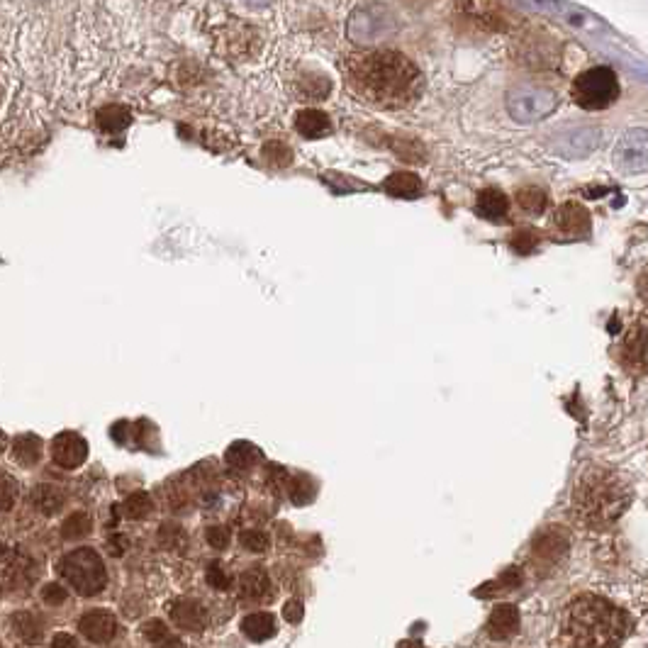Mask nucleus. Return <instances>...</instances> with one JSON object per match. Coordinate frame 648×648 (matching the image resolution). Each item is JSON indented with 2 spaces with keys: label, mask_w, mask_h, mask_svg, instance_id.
<instances>
[{
  "label": "nucleus",
  "mask_w": 648,
  "mask_h": 648,
  "mask_svg": "<svg viewBox=\"0 0 648 648\" xmlns=\"http://www.w3.org/2000/svg\"><path fill=\"white\" fill-rule=\"evenodd\" d=\"M346 83L363 103L395 110L420 96L422 74L405 54L393 49H371L346 61Z\"/></svg>",
  "instance_id": "1"
},
{
  "label": "nucleus",
  "mask_w": 648,
  "mask_h": 648,
  "mask_svg": "<svg viewBox=\"0 0 648 648\" xmlns=\"http://www.w3.org/2000/svg\"><path fill=\"white\" fill-rule=\"evenodd\" d=\"M558 631L566 648H619L631 631V617L607 597L585 592L568 602Z\"/></svg>",
  "instance_id": "2"
},
{
  "label": "nucleus",
  "mask_w": 648,
  "mask_h": 648,
  "mask_svg": "<svg viewBox=\"0 0 648 648\" xmlns=\"http://www.w3.org/2000/svg\"><path fill=\"white\" fill-rule=\"evenodd\" d=\"M631 505V485L617 471L590 466L573 488V512L585 527L605 529Z\"/></svg>",
  "instance_id": "3"
},
{
  "label": "nucleus",
  "mask_w": 648,
  "mask_h": 648,
  "mask_svg": "<svg viewBox=\"0 0 648 648\" xmlns=\"http://www.w3.org/2000/svg\"><path fill=\"white\" fill-rule=\"evenodd\" d=\"M59 573L83 597L98 595L108 583L103 558L98 556L96 549H88V546L66 553L59 561Z\"/></svg>",
  "instance_id": "4"
},
{
  "label": "nucleus",
  "mask_w": 648,
  "mask_h": 648,
  "mask_svg": "<svg viewBox=\"0 0 648 648\" xmlns=\"http://www.w3.org/2000/svg\"><path fill=\"white\" fill-rule=\"evenodd\" d=\"M571 96L583 110H607L617 103L619 81L607 66H592V69L575 76Z\"/></svg>",
  "instance_id": "5"
},
{
  "label": "nucleus",
  "mask_w": 648,
  "mask_h": 648,
  "mask_svg": "<svg viewBox=\"0 0 648 648\" xmlns=\"http://www.w3.org/2000/svg\"><path fill=\"white\" fill-rule=\"evenodd\" d=\"M568 551H571V534L563 527H546L534 536L529 546V566L539 575H549Z\"/></svg>",
  "instance_id": "6"
},
{
  "label": "nucleus",
  "mask_w": 648,
  "mask_h": 648,
  "mask_svg": "<svg viewBox=\"0 0 648 648\" xmlns=\"http://www.w3.org/2000/svg\"><path fill=\"white\" fill-rule=\"evenodd\" d=\"M617 361L631 376H648V317L631 324L617 349Z\"/></svg>",
  "instance_id": "7"
},
{
  "label": "nucleus",
  "mask_w": 648,
  "mask_h": 648,
  "mask_svg": "<svg viewBox=\"0 0 648 648\" xmlns=\"http://www.w3.org/2000/svg\"><path fill=\"white\" fill-rule=\"evenodd\" d=\"M52 458L54 463L66 471H74L88 458V444L81 434L76 432H61L57 439L52 441Z\"/></svg>",
  "instance_id": "8"
},
{
  "label": "nucleus",
  "mask_w": 648,
  "mask_h": 648,
  "mask_svg": "<svg viewBox=\"0 0 648 648\" xmlns=\"http://www.w3.org/2000/svg\"><path fill=\"white\" fill-rule=\"evenodd\" d=\"M78 629L93 644H108L117 634V617L108 610H91L83 614Z\"/></svg>",
  "instance_id": "9"
},
{
  "label": "nucleus",
  "mask_w": 648,
  "mask_h": 648,
  "mask_svg": "<svg viewBox=\"0 0 648 648\" xmlns=\"http://www.w3.org/2000/svg\"><path fill=\"white\" fill-rule=\"evenodd\" d=\"M171 619L178 629L195 631V634H198V631H203L210 622L208 610H205L198 600H191V597H181V600L173 602Z\"/></svg>",
  "instance_id": "10"
},
{
  "label": "nucleus",
  "mask_w": 648,
  "mask_h": 648,
  "mask_svg": "<svg viewBox=\"0 0 648 648\" xmlns=\"http://www.w3.org/2000/svg\"><path fill=\"white\" fill-rule=\"evenodd\" d=\"M553 225L561 229L563 234H568V237H588L592 227L590 212L578 203H563L558 208L556 217H553Z\"/></svg>",
  "instance_id": "11"
},
{
  "label": "nucleus",
  "mask_w": 648,
  "mask_h": 648,
  "mask_svg": "<svg viewBox=\"0 0 648 648\" xmlns=\"http://www.w3.org/2000/svg\"><path fill=\"white\" fill-rule=\"evenodd\" d=\"M519 627H522V617H519V610L515 605H500L490 612L488 624H485V631L493 641H507L517 634Z\"/></svg>",
  "instance_id": "12"
},
{
  "label": "nucleus",
  "mask_w": 648,
  "mask_h": 648,
  "mask_svg": "<svg viewBox=\"0 0 648 648\" xmlns=\"http://www.w3.org/2000/svg\"><path fill=\"white\" fill-rule=\"evenodd\" d=\"M463 8V13L468 15L471 20L480 22V25L485 27H497L502 25V3L500 0H458Z\"/></svg>",
  "instance_id": "13"
},
{
  "label": "nucleus",
  "mask_w": 648,
  "mask_h": 648,
  "mask_svg": "<svg viewBox=\"0 0 648 648\" xmlns=\"http://www.w3.org/2000/svg\"><path fill=\"white\" fill-rule=\"evenodd\" d=\"M273 583L271 575L266 573V568H249V571L242 573L239 578V592H242L244 600L251 602H261L266 597H271Z\"/></svg>",
  "instance_id": "14"
},
{
  "label": "nucleus",
  "mask_w": 648,
  "mask_h": 648,
  "mask_svg": "<svg viewBox=\"0 0 648 648\" xmlns=\"http://www.w3.org/2000/svg\"><path fill=\"white\" fill-rule=\"evenodd\" d=\"M10 631H13L15 639H20L22 644L35 646V644H39V641H42L44 624L35 612L22 610V612H15L13 617H10Z\"/></svg>",
  "instance_id": "15"
},
{
  "label": "nucleus",
  "mask_w": 648,
  "mask_h": 648,
  "mask_svg": "<svg viewBox=\"0 0 648 648\" xmlns=\"http://www.w3.org/2000/svg\"><path fill=\"white\" fill-rule=\"evenodd\" d=\"M476 210L485 220L502 222L507 220V212H510V200H507L505 193L497 191V188H485V191L478 193Z\"/></svg>",
  "instance_id": "16"
},
{
  "label": "nucleus",
  "mask_w": 648,
  "mask_h": 648,
  "mask_svg": "<svg viewBox=\"0 0 648 648\" xmlns=\"http://www.w3.org/2000/svg\"><path fill=\"white\" fill-rule=\"evenodd\" d=\"M383 188H385V193L393 195V198L412 200L422 193V181L415 176V173L398 171V173H390V176L385 178Z\"/></svg>",
  "instance_id": "17"
},
{
  "label": "nucleus",
  "mask_w": 648,
  "mask_h": 648,
  "mask_svg": "<svg viewBox=\"0 0 648 648\" xmlns=\"http://www.w3.org/2000/svg\"><path fill=\"white\" fill-rule=\"evenodd\" d=\"M295 130L307 139H317L332 130V122H329V117L322 110H303V113H298V117H295Z\"/></svg>",
  "instance_id": "18"
},
{
  "label": "nucleus",
  "mask_w": 648,
  "mask_h": 648,
  "mask_svg": "<svg viewBox=\"0 0 648 648\" xmlns=\"http://www.w3.org/2000/svg\"><path fill=\"white\" fill-rule=\"evenodd\" d=\"M242 631L251 641H266L271 636H276V619L268 612H254L249 617H244Z\"/></svg>",
  "instance_id": "19"
},
{
  "label": "nucleus",
  "mask_w": 648,
  "mask_h": 648,
  "mask_svg": "<svg viewBox=\"0 0 648 648\" xmlns=\"http://www.w3.org/2000/svg\"><path fill=\"white\" fill-rule=\"evenodd\" d=\"M39 458H42V441L37 434H20L13 441V461H18L20 466H35Z\"/></svg>",
  "instance_id": "20"
},
{
  "label": "nucleus",
  "mask_w": 648,
  "mask_h": 648,
  "mask_svg": "<svg viewBox=\"0 0 648 648\" xmlns=\"http://www.w3.org/2000/svg\"><path fill=\"white\" fill-rule=\"evenodd\" d=\"M96 122L105 134H117V132L125 130V127H130L132 115H130V110L122 108V105H108V108L98 110Z\"/></svg>",
  "instance_id": "21"
},
{
  "label": "nucleus",
  "mask_w": 648,
  "mask_h": 648,
  "mask_svg": "<svg viewBox=\"0 0 648 648\" xmlns=\"http://www.w3.org/2000/svg\"><path fill=\"white\" fill-rule=\"evenodd\" d=\"M35 505L44 517H52L64 507V493L57 485H39L35 490Z\"/></svg>",
  "instance_id": "22"
},
{
  "label": "nucleus",
  "mask_w": 648,
  "mask_h": 648,
  "mask_svg": "<svg viewBox=\"0 0 648 648\" xmlns=\"http://www.w3.org/2000/svg\"><path fill=\"white\" fill-rule=\"evenodd\" d=\"M259 449L256 446L247 444V441H237V444H232L227 449V463L232 468H239V471H247V468L254 466L256 461H259Z\"/></svg>",
  "instance_id": "23"
},
{
  "label": "nucleus",
  "mask_w": 648,
  "mask_h": 648,
  "mask_svg": "<svg viewBox=\"0 0 648 648\" xmlns=\"http://www.w3.org/2000/svg\"><path fill=\"white\" fill-rule=\"evenodd\" d=\"M517 205L524 212H529V215H541V212H546V208H549V195H546V191H541V188H536V186L519 188V191H517Z\"/></svg>",
  "instance_id": "24"
},
{
  "label": "nucleus",
  "mask_w": 648,
  "mask_h": 648,
  "mask_svg": "<svg viewBox=\"0 0 648 648\" xmlns=\"http://www.w3.org/2000/svg\"><path fill=\"white\" fill-rule=\"evenodd\" d=\"M522 580H524V575H522V571H519V568H507V571L502 573L497 580H493V583L478 588L476 595L485 597V595H497V592L515 590V588H519V585H522Z\"/></svg>",
  "instance_id": "25"
},
{
  "label": "nucleus",
  "mask_w": 648,
  "mask_h": 648,
  "mask_svg": "<svg viewBox=\"0 0 648 648\" xmlns=\"http://www.w3.org/2000/svg\"><path fill=\"white\" fill-rule=\"evenodd\" d=\"M298 91L303 98H310V100H322L329 96V91H332V83L327 81V78L320 76V74H307L300 78L298 83Z\"/></svg>",
  "instance_id": "26"
},
{
  "label": "nucleus",
  "mask_w": 648,
  "mask_h": 648,
  "mask_svg": "<svg viewBox=\"0 0 648 648\" xmlns=\"http://www.w3.org/2000/svg\"><path fill=\"white\" fill-rule=\"evenodd\" d=\"M288 495L295 505H307V502L315 500V483L305 473H298V476L290 478Z\"/></svg>",
  "instance_id": "27"
},
{
  "label": "nucleus",
  "mask_w": 648,
  "mask_h": 648,
  "mask_svg": "<svg viewBox=\"0 0 648 648\" xmlns=\"http://www.w3.org/2000/svg\"><path fill=\"white\" fill-rule=\"evenodd\" d=\"M91 527L93 522L88 512H74V515L66 517L64 524H61V536H64V539H81V536L91 532Z\"/></svg>",
  "instance_id": "28"
},
{
  "label": "nucleus",
  "mask_w": 648,
  "mask_h": 648,
  "mask_svg": "<svg viewBox=\"0 0 648 648\" xmlns=\"http://www.w3.org/2000/svg\"><path fill=\"white\" fill-rule=\"evenodd\" d=\"M154 510V500L149 493H132L125 500V515L130 519H144Z\"/></svg>",
  "instance_id": "29"
},
{
  "label": "nucleus",
  "mask_w": 648,
  "mask_h": 648,
  "mask_svg": "<svg viewBox=\"0 0 648 648\" xmlns=\"http://www.w3.org/2000/svg\"><path fill=\"white\" fill-rule=\"evenodd\" d=\"M264 156L271 166H278V169H286V166L293 161V149L283 142H268L264 147Z\"/></svg>",
  "instance_id": "30"
},
{
  "label": "nucleus",
  "mask_w": 648,
  "mask_h": 648,
  "mask_svg": "<svg viewBox=\"0 0 648 648\" xmlns=\"http://www.w3.org/2000/svg\"><path fill=\"white\" fill-rule=\"evenodd\" d=\"M18 500V480L0 471V512H8Z\"/></svg>",
  "instance_id": "31"
},
{
  "label": "nucleus",
  "mask_w": 648,
  "mask_h": 648,
  "mask_svg": "<svg viewBox=\"0 0 648 648\" xmlns=\"http://www.w3.org/2000/svg\"><path fill=\"white\" fill-rule=\"evenodd\" d=\"M510 247L519 254H532L539 247V234H536V229H517L510 237Z\"/></svg>",
  "instance_id": "32"
},
{
  "label": "nucleus",
  "mask_w": 648,
  "mask_h": 648,
  "mask_svg": "<svg viewBox=\"0 0 648 648\" xmlns=\"http://www.w3.org/2000/svg\"><path fill=\"white\" fill-rule=\"evenodd\" d=\"M239 544L251 553H264L271 546V539H268L266 532H259V529H247V532L239 534Z\"/></svg>",
  "instance_id": "33"
},
{
  "label": "nucleus",
  "mask_w": 648,
  "mask_h": 648,
  "mask_svg": "<svg viewBox=\"0 0 648 648\" xmlns=\"http://www.w3.org/2000/svg\"><path fill=\"white\" fill-rule=\"evenodd\" d=\"M159 541H161V546H166L169 551H176L186 544V532H183L178 524H164L159 532Z\"/></svg>",
  "instance_id": "34"
},
{
  "label": "nucleus",
  "mask_w": 648,
  "mask_h": 648,
  "mask_svg": "<svg viewBox=\"0 0 648 648\" xmlns=\"http://www.w3.org/2000/svg\"><path fill=\"white\" fill-rule=\"evenodd\" d=\"M144 636H147L149 641H164L169 639V629H166V624L161 622V619H152V622H147L142 627Z\"/></svg>",
  "instance_id": "35"
},
{
  "label": "nucleus",
  "mask_w": 648,
  "mask_h": 648,
  "mask_svg": "<svg viewBox=\"0 0 648 648\" xmlns=\"http://www.w3.org/2000/svg\"><path fill=\"white\" fill-rule=\"evenodd\" d=\"M42 600L47 602L49 607H59V605H64V602H66V590L61 588V585H57V583L47 585V588L42 590Z\"/></svg>",
  "instance_id": "36"
},
{
  "label": "nucleus",
  "mask_w": 648,
  "mask_h": 648,
  "mask_svg": "<svg viewBox=\"0 0 648 648\" xmlns=\"http://www.w3.org/2000/svg\"><path fill=\"white\" fill-rule=\"evenodd\" d=\"M208 544L212 546V549H217V551H222V549H227V544H229V532L225 527H210L208 529Z\"/></svg>",
  "instance_id": "37"
},
{
  "label": "nucleus",
  "mask_w": 648,
  "mask_h": 648,
  "mask_svg": "<svg viewBox=\"0 0 648 648\" xmlns=\"http://www.w3.org/2000/svg\"><path fill=\"white\" fill-rule=\"evenodd\" d=\"M208 583L215 590H227L232 580H229V575L225 571H222V566H217V563H215V566L208 568Z\"/></svg>",
  "instance_id": "38"
},
{
  "label": "nucleus",
  "mask_w": 648,
  "mask_h": 648,
  "mask_svg": "<svg viewBox=\"0 0 648 648\" xmlns=\"http://www.w3.org/2000/svg\"><path fill=\"white\" fill-rule=\"evenodd\" d=\"M283 617H286V622H290V624L303 622V617H305L303 602H300V600H288L286 607H283Z\"/></svg>",
  "instance_id": "39"
},
{
  "label": "nucleus",
  "mask_w": 648,
  "mask_h": 648,
  "mask_svg": "<svg viewBox=\"0 0 648 648\" xmlns=\"http://www.w3.org/2000/svg\"><path fill=\"white\" fill-rule=\"evenodd\" d=\"M52 648H81V646H78L76 636H71V634H66V631H61V634H57L52 639Z\"/></svg>",
  "instance_id": "40"
},
{
  "label": "nucleus",
  "mask_w": 648,
  "mask_h": 648,
  "mask_svg": "<svg viewBox=\"0 0 648 648\" xmlns=\"http://www.w3.org/2000/svg\"><path fill=\"white\" fill-rule=\"evenodd\" d=\"M639 293H641V300H644V303L648 305V271L644 273V276H641V281H639Z\"/></svg>",
  "instance_id": "41"
},
{
  "label": "nucleus",
  "mask_w": 648,
  "mask_h": 648,
  "mask_svg": "<svg viewBox=\"0 0 648 648\" xmlns=\"http://www.w3.org/2000/svg\"><path fill=\"white\" fill-rule=\"evenodd\" d=\"M154 648H183V641L181 639H171V636H169V639H164L161 644H156Z\"/></svg>",
  "instance_id": "42"
},
{
  "label": "nucleus",
  "mask_w": 648,
  "mask_h": 648,
  "mask_svg": "<svg viewBox=\"0 0 648 648\" xmlns=\"http://www.w3.org/2000/svg\"><path fill=\"white\" fill-rule=\"evenodd\" d=\"M400 648H427V646L420 644V641H402Z\"/></svg>",
  "instance_id": "43"
},
{
  "label": "nucleus",
  "mask_w": 648,
  "mask_h": 648,
  "mask_svg": "<svg viewBox=\"0 0 648 648\" xmlns=\"http://www.w3.org/2000/svg\"><path fill=\"white\" fill-rule=\"evenodd\" d=\"M0 648H3V644H0Z\"/></svg>",
  "instance_id": "44"
}]
</instances>
